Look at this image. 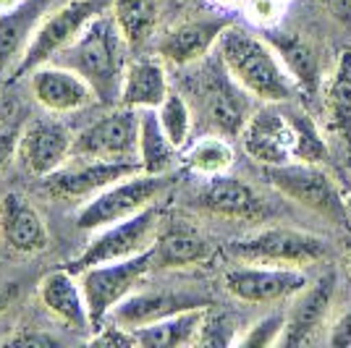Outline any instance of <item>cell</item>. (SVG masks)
Listing matches in <instances>:
<instances>
[{
  "label": "cell",
  "mask_w": 351,
  "mask_h": 348,
  "mask_svg": "<svg viewBox=\"0 0 351 348\" xmlns=\"http://www.w3.org/2000/svg\"><path fill=\"white\" fill-rule=\"evenodd\" d=\"M129 47L132 45L121 34L116 18L110 14H97L87 24V29L50 63H60L76 71L95 89L100 105H113L121 100V84L129 66Z\"/></svg>",
  "instance_id": "6da1fadb"
},
{
  "label": "cell",
  "mask_w": 351,
  "mask_h": 348,
  "mask_svg": "<svg viewBox=\"0 0 351 348\" xmlns=\"http://www.w3.org/2000/svg\"><path fill=\"white\" fill-rule=\"evenodd\" d=\"M215 53L249 97L260 102H289L293 97L296 84L291 73L265 37L231 24L220 34Z\"/></svg>",
  "instance_id": "7a4b0ae2"
},
{
  "label": "cell",
  "mask_w": 351,
  "mask_h": 348,
  "mask_svg": "<svg viewBox=\"0 0 351 348\" xmlns=\"http://www.w3.org/2000/svg\"><path fill=\"white\" fill-rule=\"evenodd\" d=\"M168 186H171L168 173L139 171L134 175H126L82 204V210L76 212V225L82 231H100L118 220L132 218L136 212L147 210L149 204H158Z\"/></svg>",
  "instance_id": "3957f363"
},
{
  "label": "cell",
  "mask_w": 351,
  "mask_h": 348,
  "mask_svg": "<svg viewBox=\"0 0 351 348\" xmlns=\"http://www.w3.org/2000/svg\"><path fill=\"white\" fill-rule=\"evenodd\" d=\"M97 14H103L100 0H66L63 5L47 11L32 37L24 58L19 60V66L11 73V79H21L34 69L58 58L60 53L87 29V24Z\"/></svg>",
  "instance_id": "277c9868"
},
{
  "label": "cell",
  "mask_w": 351,
  "mask_h": 348,
  "mask_svg": "<svg viewBox=\"0 0 351 348\" xmlns=\"http://www.w3.org/2000/svg\"><path fill=\"white\" fill-rule=\"evenodd\" d=\"M228 254L249 264H276V267H304L328 257V244L320 236L296 228H265L239 238L228 247Z\"/></svg>",
  "instance_id": "5b68a950"
},
{
  "label": "cell",
  "mask_w": 351,
  "mask_h": 348,
  "mask_svg": "<svg viewBox=\"0 0 351 348\" xmlns=\"http://www.w3.org/2000/svg\"><path fill=\"white\" fill-rule=\"evenodd\" d=\"M267 181L276 189L293 199L296 204L307 207L312 212H317L322 218L333 220V223H346L349 210L346 199L341 197L336 181L330 178L328 171H322L320 162H286V165H273L265 168Z\"/></svg>",
  "instance_id": "8992f818"
},
{
  "label": "cell",
  "mask_w": 351,
  "mask_h": 348,
  "mask_svg": "<svg viewBox=\"0 0 351 348\" xmlns=\"http://www.w3.org/2000/svg\"><path fill=\"white\" fill-rule=\"evenodd\" d=\"M147 273H152V249H147L136 257H129V260L100 262V264H92L87 270L76 273L82 280L84 296H87L89 317H92L95 330H100V325L110 317V312L129 293L136 290Z\"/></svg>",
  "instance_id": "52a82bcc"
},
{
  "label": "cell",
  "mask_w": 351,
  "mask_h": 348,
  "mask_svg": "<svg viewBox=\"0 0 351 348\" xmlns=\"http://www.w3.org/2000/svg\"><path fill=\"white\" fill-rule=\"evenodd\" d=\"M162 210L158 204H149L147 210L136 212L132 218L118 220L113 225H105L97 236L89 241V247L71 262L73 273H82L100 262H118L136 257L147 249H152L158 231H160Z\"/></svg>",
  "instance_id": "ba28073f"
},
{
  "label": "cell",
  "mask_w": 351,
  "mask_h": 348,
  "mask_svg": "<svg viewBox=\"0 0 351 348\" xmlns=\"http://www.w3.org/2000/svg\"><path fill=\"white\" fill-rule=\"evenodd\" d=\"M239 139L249 158L265 168L296 160V131L286 102H265V108L249 116Z\"/></svg>",
  "instance_id": "9c48e42d"
},
{
  "label": "cell",
  "mask_w": 351,
  "mask_h": 348,
  "mask_svg": "<svg viewBox=\"0 0 351 348\" xmlns=\"http://www.w3.org/2000/svg\"><path fill=\"white\" fill-rule=\"evenodd\" d=\"M197 97L205 110L213 129H218L226 136L241 134L244 123L249 121V92L236 84V79L223 66L220 55L215 53L213 63H205V69L197 79Z\"/></svg>",
  "instance_id": "30bf717a"
},
{
  "label": "cell",
  "mask_w": 351,
  "mask_h": 348,
  "mask_svg": "<svg viewBox=\"0 0 351 348\" xmlns=\"http://www.w3.org/2000/svg\"><path fill=\"white\" fill-rule=\"evenodd\" d=\"M136 147H139V110L121 105L73 136L71 158L136 160Z\"/></svg>",
  "instance_id": "8fae6325"
},
{
  "label": "cell",
  "mask_w": 351,
  "mask_h": 348,
  "mask_svg": "<svg viewBox=\"0 0 351 348\" xmlns=\"http://www.w3.org/2000/svg\"><path fill=\"white\" fill-rule=\"evenodd\" d=\"M226 290L247 304H276L296 299L299 290L309 286V277L302 267H276V264H249L231 267L223 275Z\"/></svg>",
  "instance_id": "7c38bea8"
},
{
  "label": "cell",
  "mask_w": 351,
  "mask_h": 348,
  "mask_svg": "<svg viewBox=\"0 0 351 348\" xmlns=\"http://www.w3.org/2000/svg\"><path fill=\"white\" fill-rule=\"evenodd\" d=\"M142 171L136 160H84L71 158L63 168L45 178V189L58 199H82L87 202L116 181Z\"/></svg>",
  "instance_id": "4fadbf2b"
},
{
  "label": "cell",
  "mask_w": 351,
  "mask_h": 348,
  "mask_svg": "<svg viewBox=\"0 0 351 348\" xmlns=\"http://www.w3.org/2000/svg\"><path fill=\"white\" fill-rule=\"evenodd\" d=\"M71 155L73 134L58 118H50V113L45 118H34L21 129L16 158L32 175L47 178L58 168H63L71 160Z\"/></svg>",
  "instance_id": "5bb4252c"
},
{
  "label": "cell",
  "mask_w": 351,
  "mask_h": 348,
  "mask_svg": "<svg viewBox=\"0 0 351 348\" xmlns=\"http://www.w3.org/2000/svg\"><path fill=\"white\" fill-rule=\"evenodd\" d=\"M228 27H231L228 16H199L178 21L165 34H160L158 55L176 69H189L194 63H202L218 47L220 34Z\"/></svg>",
  "instance_id": "9a60e30c"
},
{
  "label": "cell",
  "mask_w": 351,
  "mask_h": 348,
  "mask_svg": "<svg viewBox=\"0 0 351 348\" xmlns=\"http://www.w3.org/2000/svg\"><path fill=\"white\" fill-rule=\"evenodd\" d=\"M32 95L37 105L50 116H69L79 113L97 102L95 89L76 71L60 66V63H45L29 73Z\"/></svg>",
  "instance_id": "2e32d148"
},
{
  "label": "cell",
  "mask_w": 351,
  "mask_h": 348,
  "mask_svg": "<svg viewBox=\"0 0 351 348\" xmlns=\"http://www.w3.org/2000/svg\"><path fill=\"white\" fill-rule=\"evenodd\" d=\"M336 296V273H322L315 283L296 293L291 312L286 314V327L280 335V346H307L315 343L325 327Z\"/></svg>",
  "instance_id": "e0dca14e"
},
{
  "label": "cell",
  "mask_w": 351,
  "mask_h": 348,
  "mask_svg": "<svg viewBox=\"0 0 351 348\" xmlns=\"http://www.w3.org/2000/svg\"><path fill=\"white\" fill-rule=\"evenodd\" d=\"M0 238L19 254H37L50 244V233L37 207L21 194L0 197Z\"/></svg>",
  "instance_id": "ac0fdd59"
},
{
  "label": "cell",
  "mask_w": 351,
  "mask_h": 348,
  "mask_svg": "<svg viewBox=\"0 0 351 348\" xmlns=\"http://www.w3.org/2000/svg\"><path fill=\"white\" fill-rule=\"evenodd\" d=\"M40 301L53 317L63 322L73 333L95 330L82 280L71 267L69 270H53L40 280Z\"/></svg>",
  "instance_id": "d6986e66"
},
{
  "label": "cell",
  "mask_w": 351,
  "mask_h": 348,
  "mask_svg": "<svg viewBox=\"0 0 351 348\" xmlns=\"http://www.w3.org/2000/svg\"><path fill=\"white\" fill-rule=\"evenodd\" d=\"M197 306H210V301L202 296L176 293V290H139V293L134 290L110 312L108 319L134 330V327H142L162 317H171L176 312L197 309Z\"/></svg>",
  "instance_id": "ffe728a7"
},
{
  "label": "cell",
  "mask_w": 351,
  "mask_h": 348,
  "mask_svg": "<svg viewBox=\"0 0 351 348\" xmlns=\"http://www.w3.org/2000/svg\"><path fill=\"white\" fill-rule=\"evenodd\" d=\"M322 129L351 152V50L338 55L322 82Z\"/></svg>",
  "instance_id": "44dd1931"
},
{
  "label": "cell",
  "mask_w": 351,
  "mask_h": 348,
  "mask_svg": "<svg viewBox=\"0 0 351 348\" xmlns=\"http://www.w3.org/2000/svg\"><path fill=\"white\" fill-rule=\"evenodd\" d=\"M197 204L210 215L226 220H257L265 212L263 199L254 194V189L228 173L207 178Z\"/></svg>",
  "instance_id": "7402d4cb"
},
{
  "label": "cell",
  "mask_w": 351,
  "mask_h": 348,
  "mask_svg": "<svg viewBox=\"0 0 351 348\" xmlns=\"http://www.w3.org/2000/svg\"><path fill=\"white\" fill-rule=\"evenodd\" d=\"M47 8L50 0H21L16 8L0 14V76L14 73Z\"/></svg>",
  "instance_id": "603a6c76"
},
{
  "label": "cell",
  "mask_w": 351,
  "mask_h": 348,
  "mask_svg": "<svg viewBox=\"0 0 351 348\" xmlns=\"http://www.w3.org/2000/svg\"><path fill=\"white\" fill-rule=\"evenodd\" d=\"M210 254H213V249L202 233H197L184 223L160 225L158 238L152 244V270L194 267V264L210 260Z\"/></svg>",
  "instance_id": "cb8c5ba5"
},
{
  "label": "cell",
  "mask_w": 351,
  "mask_h": 348,
  "mask_svg": "<svg viewBox=\"0 0 351 348\" xmlns=\"http://www.w3.org/2000/svg\"><path fill=\"white\" fill-rule=\"evenodd\" d=\"M265 40L276 47L278 58L283 60L286 71L291 73L296 89L307 92V95H317L322 79V63L317 47L304 40L296 32H280V29H265Z\"/></svg>",
  "instance_id": "d4e9b609"
},
{
  "label": "cell",
  "mask_w": 351,
  "mask_h": 348,
  "mask_svg": "<svg viewBox=\"0 0 351 348\" xmlns=\"http://www.w3.org/2000/svg\"><path fill=\"white\" fill-rule=\"evenodd\" d=\"M171 92L168 73L158 58H134L126 66L123 84H121V105L145 110V108H158Z\"/></svg>",
  "instance_id": "484cf974"
},
{
  "label": "cell",
  "mask_w": 351,
  "mask_h": 348,
  "mask_svg": "<svg viewBox=\"0 0 351 348\" xmlns=\"http://www.w3.org/2000/svg\"><path fill=\"white\" fill-rule=\"evenodd\" d=\"M207 306L184 309L171 317H162L158 322H149L142 327H134V343L142 348H178L194 346L199 338V327L205 319Z\"/></svg>",
  "instance_id": "4316f807"
},
{
  "label": "cell",
  "mask_w": 351,
  "mask_h": 348,
  "mask_svg": "<svg viewBox=\"0 0 351 348\" xmlns=\"http://www.w3.org/2000/svg\"><path fill=\"white\" fill-rule=\"evenodd\" d=\"M178 147L168 139L162 131L160 118L155 108L139 110V147H136V160L145 173H168L178 160Z\"/></svg>",
  "instance_id": "83f0119b"
},
{
  "label": "cell",
  "mask_w": 351,
  "mask_h": 348,
  "mask_svg": "<svg viewBox=\"0 0 351 348\" xmlns=\"http://www.w3.org/2000/svg\"><path fill=\"white\" fill-rule=\"evenodd\" d=\"M181 162L189 173L199 175V178H213V175H223L231 171L236 160V152L231 142L215 134V136H202L194 145H186L181 149Z\"/></svg>",
  "instance_id": "f1b7e54d"
},
{
  "label": "cell",
  "mask_w": 351,
  "mask_h": 348,
  "mask_svg": "<svg viewBox=\"0 0 351 348\" xmlns=\"http://www.w3.org/2000/svg\"><path fill=\"white\" fill-rule=\"evenodd\" d=\"M158 0H113L110 16L132 47L145 45L158 27Z\"/></svg>",
  "instance_id": "f546056e"
},
{
  "label": "cell",
  "mask_w": 351,
  "mask_h": 348,
  "mask_svg": "<svg viewBox=\"0 0 351 348\" xmlns=\"http://www.w3.org/2000/svg\"><path fill=\"white\" fill-rule=\"evenodd\" d=\"M155 110H158L160 126H162V131L168 134V139H171L178 149H184V147L189 145L191 126H194V113H191L186 97L171 89L168 97H165Z\"/></svg>",
  "instance_id": "4dcf8cb0"
},
{
  "label": "cell",
  "mask_w": 351,
  "mask_h": 348,
  "mask_svg": "<svg viewBox=\"0 0 351 348\" xmlns=\"http://www.w3.org/2000/svg\"><path fill=\"white\" fill-rule=\"evenodd\" d=\"M289 116H291L293 131H296V160L322 165L328 160V145H325V134L320 131V126L309 118V113H304L302 108H293V105H289Z\"/></svg>",
  "instance_id": "1f68e13d"
},
{
  "label": "cell",
  "mask_w": 351,
  "mask_h": 348,
  "mask_svg": "<svg viewBox=\"0 0 351 348\" xmlns=\"http://www.w3.org/2000/svg\"><path fill=\"white\" fill-rule=\"evenodd\" d=\"M236 340H239V335H236V327L231 325V317L220 314V312H213L207 306L202 327H199V338H197V346H234Z\"/></svg>",
  "instance_id": "d6a6232c"
},
{
  "label": "cell",
  "mask_w": 351,
  "mask_h": 348,
  "mask_svg": "<svg viewBox=\"0 0 351 348\" xmlns=\"http://www.w3.org/2000/svg\"><path fill=\"white\" fill-rule=\"evenodd\" d=\"M283 327H286V314H267L265 319L254 322L247 333L239 335L236 343H239V346H254V348L280 346Z\"/></svg>",
  "instance_id": "836d02e7"
},
{
  "label": "cell",
  "mask_w": 351,
  "mask_h": 348,
  "mask_svg": "<svg viewBox=\"0 0 351 348\" xmlns=\"http://www.w3.org/2000/svg\"><path fill=\"white\" fill-rule=\"evenodd\" d=\"M283 8H286L283 0H247L244 16H247L254 27H260L265 32V29H273L278 24L280 16H283Z\"/></svg>",
  "instance_id": "e575fe53"
},
{
  "label": "cell",
  "mask_w": 351,
  "mask_h": 348,
  "mask_svg": "<svg viewBox=\"0 0 351 348\" xmlns=\"http://www.w3.org/2000/svg\"><path fill=\"white\" fill-rule=\"evenodd\" d=\"M19 136H21L19 123H3L0 126V173L14 162L16 149H19Z\"/></svg>",
  "instance_id": "d590c367"
},
{
  "label": "cell",
  "mask_w": 351,
  "mask_h": 348,
  "mask_svg": "<svg viewBox=\"0 0 351 348\" xmlns=\"http://www.w3.org/2000/svg\"><path fill=\"white\" fill-rule=\"evenodd\" d=\"M328 343L336 348H351V309H346V312L333 322L330 335H328Z\"/></svg>",
  "instance_id": "8d00e7d4"
},
{
  "label": "cell",
  "mask_w": 351,
  "mask_h": 348,
  "mask_svg": "<svg viewBox=\"0 0 351 348\" xmlns=\"http://www.w3.org/2000/svg\"><path fill=\"white\" fill-rule=\"evenodd\" d=\"M320 5L341 27H351V0H320Z\"/></svg>",
  "instance_id": "74e56055"
},
{
  "label": "cell",
  "mask_w": 351,
  "mask_h": 348,
  "mask_svg": "<svg viewBox=\"0 0 351 348\" xmlns=\"http://www.w3.org/2000/svg\"><path fill=\"white\" fill-rule=\"evenodd\" d=\"M11 343H16V346H56L60 340L50 333H21L11 338Z\"/></svg>",
  "instance_id": "f35d334b"
},
{
  "label": "cell",
  "mask_w": 351,
  "mask_h": 348,
  "mask_svg": "<svg viewBox=\"0 0 351 348\" xmlns=\"http://www.w3.org/2000/svg\"><path fill=\"white\" fill-rule=\"evenodd\" d=\"M19 293H21V286H19V283H3V286H0V314L19 299Z\"/></svg>",
  "instance_id": "ab89813d"
},
{
  "label": "cell",
  "mask_w": 351,
  "mask_h": 348,
  "mask_svg": "<svg viewBox=\"0 0 351 348\" xmlns=\"http://www.w3.org/2000/svg\"><path fill=\"white\" fill-rule=\"evenodd\" d=\"M218 11L223 14H234V11H244V5H247V0H210Z\"/></svg>",
  "instance_id": "60d3db41"
},
{
  "label": "cell",
  "mask_w": 351,
  "mask_h": 348,
  "mask_svg": "<svg viewBox=\"0 0 351 348\" xmlns=\"http://www.w3.org/2000/svg\"><path fill=\"white\" fill-rule=\"evenodd\" d=\"M21 0H0V14H5V11H11V8H16Z\"/></svg>",
  "instance_id": "b9f144b4"
},
{
  "label": "cell",
  "mask_w": 351,
  "mask_h": 348,
  "mask_svg": "<svg viewBox=\"0 0 351 348\" xmlns=\"http://www.w3.org/2000/svg\"><path fill=\"white\" fill-rule=\"evenodd\" d=\"M343 249H346V264H349V270H351V233L346 236V247Z\"/></svg>",
  "instance_id": "7bdbcfd3"
},
{
  "label": "cell",
  "mask_w": 351,
  "mask_h": 348,
  "mask_svg": "<svg viewBox=\"0 0 351 348\" xmlns=\"http://www.w3.org/2000/svg\"><path fill=\"white\" fill-rule=\"evenodd\" d=\"M346 210H349V218H351V194L346 197Z\"/></svg>",
  "instance_id": "ee69618b"
},
{
  "label": "cell",
  "mask_w": 351,
  "mask_h": 348,
  "mask_svg": "<svg viewBox=\"0 0 351 348\" xmlns=\"http://www.w3.org/2000/svg\"><path fill=\"white\" fill-rule=\"evenodd\" d=\"M283 3H286V5H289V3H291V0H283Z\"/></svg>",
  "instance_id": "f6af8a7d"
}]
</instances>
